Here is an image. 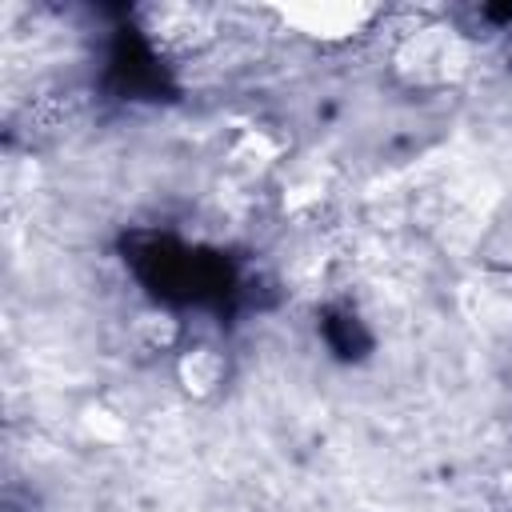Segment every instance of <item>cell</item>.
<instances>
[{
  "label": "cell",
  "mask_w": 512,
  "mask_h": 512,
  "mask_svg": "<svg viewBox=\"0 0 512 512\" xmlns=\"http://www.w3.org/2000/svg\"><path fill=\"white\" fill-rule=\"evenodd\" d=\"M276 20L292 36L332 48V44H348V40L364 36L380 20V8L360 4V0H300V4L276 8Z\"/></svg>",
  "instance_id": "6da1fadb"
},
{
  "label": "cell",
  "mask_w": 512,
  "mask_h": 512,
  "mask_svg": "<svg viewBox=\"0 0 512 512\" xmlns=\"http://www.w3.org/2000/svg\"><path fill=\"white\" fill-rule=\"evenodd\" d=\"M180 376L188 392H212L224 380V360L216 348H188L180 360Z\"/></svg>",
  "instance_id": "7a4b0ae2"
}]
</instances>
